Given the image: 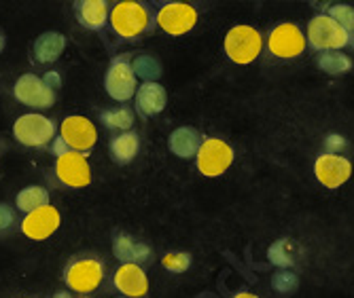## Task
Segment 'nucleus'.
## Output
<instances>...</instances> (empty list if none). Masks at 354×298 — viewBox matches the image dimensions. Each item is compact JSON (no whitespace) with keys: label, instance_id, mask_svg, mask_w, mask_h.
Listing matches in <instances>:
<instances>
[{"label":"nucleus","instance_id":"f257e3e1","mask_svg":"<svg viewBox=\"0 0 354 298\" xmlns=\"http://www.w3.org/2000/svg\"><path fill=\"white\" fill-rule=\"evenodd\" d=\"M109 23L115 34L125 41H134L153 28L149 9L142 3H136V0H121V3H117L111 9Z\"/></svg>","mask_w":354,"mask_h":298},{"label":"nucleus","instance_id":"f03ea898","mask_svg":"<svg viewBox=\"0 0 354 298\" xmlns=\"http://www.w3.org/2000/svg\"><path fill=\"white\" fill-rule=\"evenodd\" d=\"M263 39L252 26H234L225 34V53L234 63L246 66L261 55Z\"/></svg>","mask_w":354,"mask_h":298},{"label":"nucleus","instance_id":"7ed1b4c3","mask_svg":"<svg viewBox=\"0 0 354 298\" xmlns=\"http://www.w3.org/2000/svg\"><path fill=\"white\" fill-rule=\"evenodd\" d=\"M13 136L19 144L30 148H41L55 140V123L39 112H28L17 117L13 123Z\"/></svg>","mask_w":354,"mask_h":298},{"label":"nucleus","instance_id":"20e7f679","mask_svg":"<svg viewBox=\"0 0 354 298\" xmlns=\"http://www.w3.org/2000/svg\"><path fill=\"white\" fill-rule=\"evenodd\" d=\"M308 43L316 51H339L348 47L352 41L348 37V32L335 19L323 13V15H316L308 23Z\"/></svg>","mask_w":354,"mask_h":298},{"label":"nucleus","instance_id":"39448f33","mask_svg":"<svg viewBox=\"0 0 354 298\" xmlns=\"http://www.w3.org/2000/svg\"><path fill=\"white\" fill-rule=\"evenodd\" d=\"M234 163V148L221 138H206L196 155V165L202 176L216 178L230 170Z\"/></svg>","mask_w":354,"mask_h":298},{"label":"nucleus","instance_id":"423d86ee","mask_svg":"<svg viewBox=\"0 0 354 298\" xmlns=\"http://www.w3.org/2000/svg\"><path fill=\"white\" fill-rule=\"evenodd\" d=\"M102 279H104V264L95 258H77L64 271V281H66V286L73 292L79 294L98 290Z\"/></svg>","mask_w":354,"mask_h":298},{"label":"nucleus","instance_id":"0eeeda50","mask_svg":"<svg viewBox=\"0 0 354 298\" xmlns=\"http://www.w3.org/2000/svg\"><path fill=\"white\" fill-rule=\"evenodd\" d=\"M104 89L115 102H127L136 95V74L127 57H115L104 77Z\"/></svg>","mask_w":354,"mask_h":298},{"label":"nucleus","instance_id":"6e6552de","mask_svg":"<svg viewBox=\"0 0 354 298\" xmlns=\"http://www.w3.org/2000/svg\"><path fill=\"white\" fill-rule=\"evenodd\" d=\"M59 138L68 146V150L85 155L87 150L95 146V142H98V131H95V125L87 117L73 115L62 121Z\"/></svg>","mask_w":354,"mask_h":298},{"label":"nucleus","instance_id":"1a4fd4ad","mask_svg":"<svg viewBox=\"0 0 354 298\" xmlns=\"http://www.w3.org/2000/svg\"><path fill=\"white\" fill-rule=\"evenodd\" d=\"M157 26L170 37H183L198 23V11L187 3H166L157 11Z\"/></svg>","mask_w":354,"mask_h":298},{"label":"nucleus","instance_id":"9d476101","mask_svg":"<svg viewBox=\"0 0 354 298\" xmlns=\"http://www.w3.org/2000/svg\"><path fill=\"white\" fill-rule=\"evenodd\" d=\"M13 95L17 102L30 108H51L55 102V91L49 89L41 77L32 72H26L15 81Z\"/></svg>","mask_w":354,"mask_h":298},{"label":"nucleus","instance_id":"9b49d317","mask_svg":"<svg viewBox=\"0 0 354 298\" xmlns=\"http://www.w3.org/2000/svg\"><path fill=\"white\" fill-rule=\"evenodd\" d=\"M268 47H270V53L280 57V59L299 57L304 53V49H306V37L295 23L286 21V23L276 26L270 32Z\"/></svg>","mask_w":354,"mask_h":298},{"label":"nucleus","instance_id":"f8f14e48","mask_svg":"<svg viewBox=\"0 0 354 298\" xmlns=\"http://www.w3.org/2000/svg\"><path fill=\"white\" fill-rule=\"evenodd\" d=\"M314 174H316V180L323 186L339 188L342 184L348 182L352 174V165L339 152H323L314 163Z\"/></svg>","mask_w":354,"mask_h":298},{"label":"nucleus","instance_id":"ddd939ff","mask_svg":"<svg viewBox=\"0 0 354 298\" xmlns=\"http://www.w3.org/2000/svg\"><path fill=\"white\" fill-rule=\"evenodd\" d=\"M55 176L62 184L73 188H85L91 182V168L81 152L68 150L66 155L57 157L55 161Z\"/></svg>","mask_w":354,"mask_h":298},{"label":"nucleus","instance_id":"4468645a","mask_svg":"<svg viewBox=\"0 0 354 298\" xmlns=\"http://www.w3.org/2000/svg\"><path fill=\"white\" fill-rule=\"evenodd\" d=\"M59 224H62V216L57 208L49 203L37 212L26 214V218L21 220V233L32 241H45L59 228Z\"/></svg>","mask_w":354,"mask_h":298},{"label":"nucleus","instance_id":"2eb2a0df","mask_svg":"<svg viewBox=\"0 0 354 298\" xmlns=\"http://www.w3.org/2000/svg\"><path fill=\"white\" fill-rule=\"evenodd\" d=\"M115 288L123 294V298H142L149 292V279L142 267L134 262H125L113 275Z\"/></svg>","mask_w":354,"mask_h":298},{"label":"nucleus","instance_id":"dca6fc26","mask_svg":"<svg viewBox=\"0 0 354 298\" xmlns=\"http://www.w3.org/2000/svg\"><path fill=\"white\" fill-rule=\"evenodd\" d=\"M168 104V91L159 83H142L136 89V108L145 117L159 115Z\"/></svg>","mask_w":354,"mask_h":298},{"label":"nucleus","instance_id":"f3484780","mask_svg":"<svg viewBox=\"0 0 354 298\" xmlns=\"http://www.w3.org/2000/svg\"><path fill=\"white\" fill-rule=\"evenodd\" d=\"M77 19L87 30H102L109 23V3L106 0H79L75 3Z\"/></svg>","mask_w":354,"mask_h":298},{"label":"nucleus","instance_id":"a211bd4d","mask_svg":"<svg viewBox=\"0 0 354 298\" xmlns=\"http://www.w3.org/2000/svg\"><path fill=\"white\" fill-rule=\"evenodd\" d=\"M66 49V37L62 32H43V34L35 41V59L39 63H53L59 59V55Z\"/></svg>","mask_w":354,"mask_h":298},{"label":"nucleus","instance_id":"6ab92c4d","mask_svg":"<svg viewBox=\"0 0 354 298\" xmlns=\"http://www.w3.org/2000/svg\"><path fill=\"white\" fill-rule=\"evenodd\" d=\"M168 146L176 157L191 159L198 155V150L202 146V136L198 134V129H193V127H178L170 134Z\"/></svg>","mask_w":354,"mask_h":298},{"label":"nucleus","instance_id":"aec40b11","mask_svg":"<svg viewBox=\"0 0 354 298\" xmlns=\"http://www.w3.org/2000/svg\"><path fill=\"white\" fill-rule=\"evenodd\" d=\"M138 148H140V140L136 131H123V134H119L111 142V157L115 163L127 165L130 161H134V157L138 155Z\"/></svg>","mask_w":354,"mask_h":298},{"label":"nucleus","instance_id":"412c9836","mask_svg":"<svg viewBox=\"0 0 354 298\" xmlns=\"http://www.w3.org/2000/svg\"><path fill=\"white\" fill-rule=\"evenodd\" d=\"M17 210H21L24 214H32L45 206H49V190L45 186H26L17 192L15 199Z\"/></svg>","mask_w":354,"mask_h":298},{"label":"nucleus","instance_id":"4be33fe9","mask_svg":"<svg viewBox=\"0 0 354 298\" xmlns=\"http://www.w3.org/2000/svg\"><path fill=\"white\" fill-rule=\"evenodd\" d=\"M134 74L145 79V83H157V79L162 77V63H159L153 55H138L132 61Z\"/></svg>","mask_w":354,"mask_h":298},{"label":"nucleus","instance_id":"5701e85b","mask_svg":"<svg viewBox=\"0 0 354 298\" xmlns=\"http://www.w3.org/2000/svg\"><path fill=\"white\" fill-rule=\"evenodd\" d=\"M318 66L329 74H344L352 68V61L348 55H344L339 51H325L318 59Z\"/></svg>","mask_w":354,"mask_h":298},{"label":"nucleus","instance_id":"b1692460","mask_svg":"<svg viewBox=\"0 0 354 298\" xmlns=\"http://www.w3.org/2000/svg\"><path fill=\"white\" fill-rule=\"evenodd\" d=\"M100 121L111 129L130 131L134 125V112L130 108H111L100 115Z\"/></svg>","mask_w":354,"mask_h":298},{"label":"nucleus","instance_id":"393cba45","mask_svg":"<svg viewBox=\"0 0 354 298\" xmlns=\"http://www.w3.org/2000/svg\"><path fill=\"white\" fill-rule=\"evenodd\" d=\"M268 258L276 267H291L295 262V254H293V241L288 239H278L274 246H270L268 250Z\"/></svg>","mask_w":354,"mask_h":298},{"label":"nucleus","instance_id":"a878e982","mask_svg":"<svg viewBox=\"0 0 354 298\" xmlns=\"http://www.w3.org/2000/svg\"><path fill=\"white\" fill-rule=\"evenodd\" d=\"M136 250H138V241H134L130 235H117L113 241V252L119 260L125 262H134L136 264Z\"/></svg>","mask_w":354,"mask_h":298},{"label":"nucleus","instance_id":"bb28decb","mask_svg":"<svg viewBox=\"0 0 354 298\" xmlns=\"http://www.w3.org/2000/svg\"><path fill=\"white\" fill-rule=\"evenodd\" d=\"M327 15L331 19H335L348 32L350 41L354 39V7H350V5H333Z\"/></svg>","mask_w":354,"mask_h":298},{"label":"nucleus","instance_id":"cd10ccee","mask_svg":"<svg viewBox=\"0 0 354 298\" xmlns=\"http://www.w3.org/2000/svg\"><path fill=\"white\" fill-rule=\"evenodd\" d=\"M164 269L172 271V273H185L191 267V254L187 252H170L162 258Z\"/></svg>","mask_w":354,"mask_h":298},{"label":"nucleus","instance_id":"c85d7f7f","mask_svg":"<svg viewBox=\"0 0 354 298\" xmlns=\"http://www.w3.org/2000/svg\"><path fill=\"white\" fill-rule=\"evenodd\" d=\"M272 286H274V290L280 292V294H295V290H297V286H299V279H297V275L291 273V271H280V273H276V275L272 277Z\"/></svg>","mask_w":354,"mask_h":298},{"label":"nucleus","instance_id":"c756f323","mask_svg":"<svg viewBox=\"0 0 354 298\" xmlns=\"http://www.w3.org/2000/svg\"><path fill=\"white\" fill-rule=\"evenodd\" d=\"M13 210L7 203H0V230H5L13 224Z\"/></svg>","mask_w":354,"mask_h":298},{"label":"nucleus","instance_id":"7c9ffc66","mask_svg":"<svg viewBox=\"0 0 354 298\" xmlns=\"http://www.w3.org/2000/svg\"><path fill=\"white\" fill-rule=\"evenodd\" d=\"M43 81H45V85L49 87V89H59L62 87V79H59V72H47L45 77H43Z\"/></svg>","mask_w":354,"mask_h":298},{"label":"nucleus","instance_id":"2f4dec72","mask_svg":"<svg viewBox=\"0 0 354 298\" xmlns=\"http://www.w3.org/2000/svg\"><path fill=\"white\" fill-rule=\"evenodd\" d=\"M51 148H53L55 157H62V155H66V152H68V146L64 144V140H62V138H55V140H53V146H51Z\"/></svg>","mask_w":354,"mask_h":298},{"label":"nucleus","instance_id":"473e14b6","mask_svg":"<svg viewBox=\"0 0 354 298\" xmlns=\"http://www.w3.org/2000/svg\"><path fill=\"white\" fill-rule=\"evenodd\" d=\"M234 298H259V296H254L252 292H238Z\"/></svg>","mask_w":354,"mask_h":298},{"label":"nucleus","instance_id":"72a5a7b5","mask_svg":"<svg viewBox=\"0 0 354 298\" xmlns=\"http://www.w3.org/2000/svg\"><path fill=\"white\" fill-rule=\"evenodd\" d=\"M5 45H7V39H5V34H3V32H0V53L5 51Z\"/></svg>","mask_w":354,"mask_h":298},{"label":"nucleus","instance_id":"f704fd0d","mask_svg":"<svg viewBox=\"0 0 354 298\" xmlns=\"http://www.w3.org/2000/svg\"><path fill=\"white\" fill-rule=\"evenodd\" d=\"M53 298H71V294H68V292H57Z\"/></svg>","mask_w":354,"mask_h":298},{"label":"nucleus","instance_id":"c9c22d12","mask_svg":"<svg viewBox=\"0 0 354 298\" xmlns=\"http://www.w3.org/2000/svg\"><path fill=\"white\" fill-rule=\"evenodd\" d=\"M79 298H87V296H79Z\"/></svg>","mask_w":354,"mask_h":298}]
</instances>
